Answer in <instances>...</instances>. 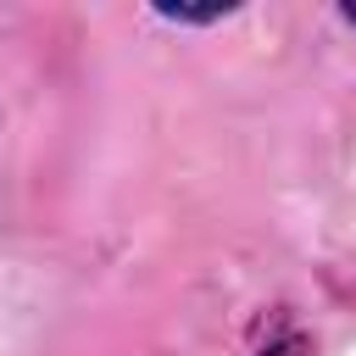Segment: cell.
<instances>
[{
	"label": "cell",
	"mask_w": 356,
	"mask_h": 356,
	"mask_svg": "<svg viewBox=\"0 0 356 356\" xmlns=\"http://www.w3.org/2000/svg\"><path fill=\"white\" fill-rule=\"evenodd\" d=\"M345 22H350V28H356V6H345Z\"/></svg>",
	"instance_id": "cell-2"
},
{
	"label": "cell",
	"mask_w": 356,
	"mask_h": 356,
	"mask_svg": "<svg viewBox=\"0 0 356 356\" xmlns=\"http://www.w3.org/2000/svg\"><path fill=\"white\" fill-rule=\"evenodd\" d=\"M256 356H317V350H312V339H306L300 328H278Z\"/></svg>",
	"instance_id": "cell-1"
}]
</instances>
